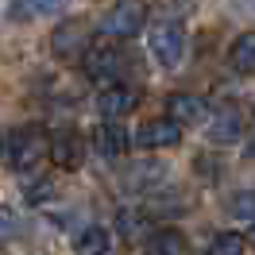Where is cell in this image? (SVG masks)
<instances>
[{"mask_svg": "<svg viewBox=\"0 0 255 255\" xmlns=\"http://www.w3.org/2000/svg\"><path fill=\"white\" fill-rule=\"evenodd\" d=\"M74 252H78V255H109L112 252V232H109V228H101V224L85 228V232L78 236V244H74Z\"/></svg>", "mask_w": 255, "mask_h": 255, "instance_id": "14", "label": "cell"}, {"mask_svg": "<svg viewBox=\"0 0 255 255\" xmlns=\"http://www.w3.org/2000/svg\"><path fill=\"white\" fill-rule=\"evenodd\" d=\"M116 228H120V236H124V240H147V232H151L143 217H131L128 209L116 217Z\"/></svg>", "mask_w": 255, "mask_h": 255, "instance_id": "18", "label": "cell"}, {"mask_svg": "<svg viewBox=\"0 0 255 255\" xmlns=\"http://www.w3.org/2000/svg\"><path fill=\"white\" fill-rule=\"evenodd\" d=\"M248 244H255V224H252V232H248Z\"/></svg>", "mask_w": 255, "mask_h": 255, "instance_id": "21", "label": "cell"}, {"mask_svg": "<svg viewBox=\"0 0 255 255\" xmlns=\"http://www.w3.org/2000/svg\"><path fill=\"white\" fill-rule=\"evenodd\" d=\"M8 162L16 166V170H31V166H39V159L47 155V135L39 131V128H19V131H12L8 135Z\"/></svg>", "mask_w": 255, "mask_h": 255, "instance_id": "4", "label": "cell"}, {"mask_svg": "<svg viewBox=\"0 0 255 255\" xmlns=\"http://www.w3.org/2000/svg\"><path fill=\"white\" fill-rule=\"evenodd\" d=\"M147 27V4L143 0H116L105 19H101V35L105 39H135Z\"/></svg>", "mask_w": 255, "mask_h": 255, "instance_id": "2", "label": "cell"}, {"mask_svg": "<svg viewBox=\"0 0 255 255\" xmlns=\"http://www.w3.org/2000/svg\"><path fill=\"white\" fill-rule=\"evenodd\" d=\"M228 66L244 78H255V31L236 35V43L228 47Z\"/></svg>", "mask_w": 255, "mask_h": 255, "instance_id": "13", "label": "cell"}, {"mask_svg": "<svg viewBox=\"0 0 255 255\" xmlns=\"http://www.w3.org/2000/svg\"><path fill=\"white\" fill-rule=\"evenodd\" d=\"M232 217H240V221H252L255 224V193H236L232 197Z\"/></svg>", "mask_w": 255, "mask_h": 255, "instance_id": "19", "label": "cell"}, {"mask_svg": "<svg viewBox=\"0 0 255 255\" xmlns=\"http://www.w3.org/2000/svg\"><path fill=\"white\" fill-rule=\"evenodd\" d=\"M248 159H255V139H252V143H248Z\"/></svg>", "mask_w": 255, "mask_h": 255, "instance_id": "20", "label": "cell"}, {"mask_svg": "<svg viewBox=\"0 0 255 255\" xmlns=\"http://www.w3.org/2000/svg\"><path fill=\"white\" fill-rule=\"evenodd\" d=\"M135 105H139V89H135V85H124V81L105 85V89L97 93V112H101L105 120L131 116V109H135Z\"/></svg>", "mask_w": 255, "mask_h": 255, "instance_id": "7", "label": "cell"}, {"mask_svg": "<svg viewBox=\"0 0 255 255\" xmlns=\"http://www.w3.org/2000/svg\"><path fill=\"white\" fill-rule=\"evenodd\" d=\"M124 178H128V190H155V186H162L166 170H162L159 162H135Z\"/></svg>", "mask_w": 255, "mask_h": 255, "instance_id": "15", "label": "cell"}, {"mask_svg": "<svg viewBox=\"0 0 255 255\" xmlns=\"http://www.w3.org/2000/svg\"><path fill=\"white\" fill-rule=\"evenodd\" d=\"M93 151L101 159H120L128 151V131L116 120H105V124L93 128Z\"/></svg>", "mask_w": 255, "mask_h": 255, "instance_id": "11", "label": "cell"}, {"mask_svg": "<svg viewBox=\"0 0 255 255\" xmlns=\"http://www.w3.org/2000/svg\"><path fill=\"white\" fill-rule=\"evenodd\" d=\"M62 0H12V16L16 19H39V16H50L58 12Z\"/></svg>", "mask_w": 255, "mask_h": 255, "instance_id": "16", "label": "cell"}, {"mask_svg": "<svg viewBox=\"0 0 255 255\" xmlns=\"http://www.w3.org/2000/svg\"><path fill=\"white\" fill-rule=\"evenodd\" d=\"M81 70L97 85H116L120 74H124V54H120V47H112V43H93V47L81 54Z\"/></svg>", "mask_w": 255, "mask_h": 255, "instance_id": "3", "label": "cell"}, {"mask_svg": "<svg viewBox=\"0 0 255 255\" xmlns=\"http://www.w3.org/2000/svg\"><path fill=\"white\" fill-rule=\"evenodd\" d=\"M47 155L58 170H78L85 162V139L78 128H58L54 135H47Z\"/></svg>", "mask_w": 255, "mask_h": 255, "instance_id": "6", "label": "cell"}, {"mask_svg": "<svg viewBox=\"0 0 255 255\" xmlns=\"http://www.w3.org/2000/svg\"><path fill=\"white\" fill-rule=\"evenodd\" d=\"M166 116H170L178 128L205 124V120H209V101H205V97H197V93H170V101H166Z\"/></svg>", "mask_w": 255, "mask_h": 255, "instance_id": "9", "label": "cell"}, {"mask_svg": "<svg viewBox=\"0 0 255 255\" xmlns=\"http://www.w3.org/2000/svg\"><path fill=\"white\" fill-rule=\"evenodd\" d=\"M205 131H209L213 143H236L240 131H244V112H240L236 105H221L217 112H209Z\"/></svg>", "mask_w": 255, "mask_h": 255, "instance_id": "10", "label": "cell"}, {"mask_svg": "<svg viewBox=\"0 0 255 255\" xmlns=\"http://www.w3.org/2000/svg\"><path fill=\"white\" fill-rule=\"evenodd\" d=\"M143 255H190V240L178 228H151L143 240Z\"/></svg>", "mask_w": 255, "mask_h": 255, "instance_id": "12", "label": "cell"}, {"mask_svg": "<svg viewBox=\"0 0 255 255\" xmlns=\"http://www.w3.org/2000/svg\"><path fill=\"white\" fill-rule=\"evenodd\" d=\"M244 248H248V240L240 232H217L201 255H244Z\"/></svg>", "mask_w": 255, "mask_h": 255, "instance_id": "17", "label": "cell"}, {"mask_svg": "<svg viewBox=\"0 0 255 255\" xmlns=\"http://www.w3.org/2000/svg\"><path fill=\"white\" fill-rule=\"evenodd\" d=\"M147 43H151L155 62L166 66V70H174L182 62V54H186V31H182V23L166 19V16H159V23L147 27Z\"/></svg>", "mask_w": 255, "mask_h": 255, "instance_id": "1", "label": "cell"}, {"mask_svg": "<svg viewBox=\"0 0 255 255\" xmlns=\"http://www.w3.org/2000/svg\"><path fill=\"white\" fill-rule=\"evenodd\" d=\"M135 143L143 147V151H166V147H178L182 143V128L166 116V120H143V128L135 131Z\"/></svg>", "mask_w": 255, "mask_h": 255, "instance_id": "8", "label": "cell"}, {"mask_svg": "<svg viewBox=\"0 0 255 255\" xmlns=\"http://www.w3.org/2000/svg\"><path fill=\"white\" fill-rule=\"evenodd\" d=\"M93 47V35L85 27V19H62L54 31H50V50H54V58H78Z\"/></svg>", "mask_w": 255, "mask_h": 255, "instance_id": "5", "label": "cell"}, {"mask_svg": "<svg viewBox=\"0 0 255 255\" xmlns=\"http://www.w3.org/2000/svg\"><path fill=\"white\" fill-rule=\"evenodd\" d=\"M0 151H4V139H0Z\"/></svg>", "mask_w": 255, "mask_h": 255, "instance_id": "22", "label": "cell"}]
</instances>
